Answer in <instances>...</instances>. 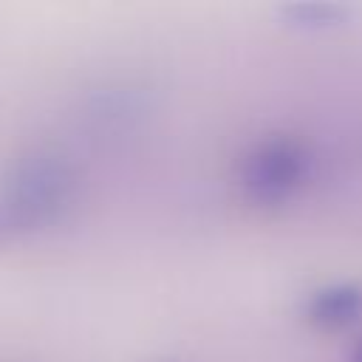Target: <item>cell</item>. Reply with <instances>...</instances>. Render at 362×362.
I'll return each instance as SVG.
<instances>
[{"instance_id":"1","label":"cell","mask_w":362,"mask_h":362,"mask_svg":"<svg viewBox=\"0 0 362 362\" xmlns=\"http://www.w3.org/2000/svg\"><path fill=\"white\" fill-rule=\"evenodd\" d=\"M79 192L74 158L54 144L17 153L0 173V249L65 218Z\"/></svg>"},{"instance_id":"2","label":"cell","mask_w":362,"mask_h":362,"mask_svg":"<svg viewBox=\"0 0 362 362\" xmlns=\"http://www.w3.org/2000/svg\"><path fill=\"white\" fill-rule=\"evenodd\" d=\"M314 175V153L294 133H269L255 139L235 164L240 195L260 209L294 201Z\"/></svg>"},{"instance_id":"3","label":"cell","mask_w":362,"mask_h":362,"mask_svg":"<svg viewBox=\"0 0 362 362\" xmlns=\"http://www.w3.org/2000/svg\"><path fill=\"white\" fill-rule=\"evenodd\" d=\"M303 320L322 334H337L362 320V280L325 283L305 294Z\"/></svg>"},{"instance_id":"4","label":"cell","mask_w":362,"mask_h":362,"mask_svg":"<svg viewBox=\"0 0 362 362\" xmlns=\"http://www.w3.org/2000/svg\"><path fill=\"white\" fill-rule=\"evenodd\" d=\"M286 14L297 23V25H334V23H342L348 8L345 6H337V3H297V6H288Z\"/></svg>"},{"instance_id":"5","label":"cell","mask_w":362,"mask_h":362,"mask_svg":"<svg viewBox=\"0 0 362 362\" xmlns=\"http://www.w3.org/2000/svg\"><path fill=\"white\" fill-rule=\"evenodd\" d=\"M345 362H362V334L351 342V348H348V356H345Z\"/></svg>"}]
</instances>
